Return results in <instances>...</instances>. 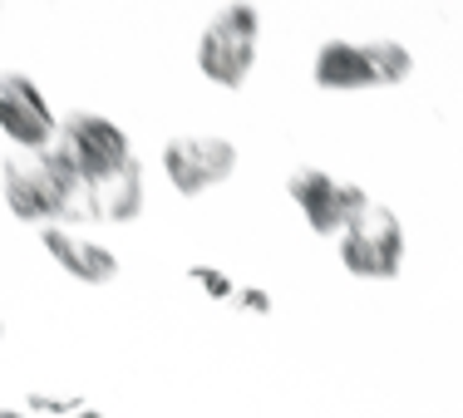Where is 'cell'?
Returning a JSON list of instances; mask_svg holds the SVG:
<instances>
[{
  "instance_id": "cell-1",
  "label": "cell",
  "mask_w": 463,
  "mask_h": 418,
  "mask_svg": "<svg viewBox=\"0 0 463 418\" xmlns=\"http://www.w3.org/2000/svg\"><path fill=\"white\" fill-rule=\"evenodd\" d=\"M414 74V54L400 40H326L311 60V79L326 94L394 89Z\"/></svg>"
},
{
  "instance_id": "cell-2",
  "label": "cell",
  "mask_w": 463,
  "mask_h": 418,
  "mask_svg": "<svg viewBox=\"0 0 463 418\" xmlns=\"http://www.w3.org/2000/svg\"><path fill=\"white\" fill-rule=\"evenodd\" d=\"M257 40H261V15L257 5H222L197 35V70L217 89H241L257 64Z\"/></svg>"
},
{
  "instance_id": "cell-3",
  "label": "cell",
  "mask_w": 463,
  "mask_h": 418,
  "mask_svg": "<svg viewBox=\"0 0 463 418\" xmlns=\"http://www.w3.org/2000/svg\"><path fill=\"white\" fill-rule=\"evenodd\" d=\"M54 148L60 158L80 172L84 182H99L109 172L128 168L134 163V143L128 134L104 114H90V108H74V114L60 118V134H54Z\"/></svg>"
},
{
  "instance_id": "cell-4",
  "label": "cell",
  "mask_w": 463,
  "mask_h": 418,
  "mask_svg": "<svg viewBox=\"0 0 463 418\" xmlns=\"http://www.w3.org/2000/svg\"><path fill=\"white\" fill-rule=\"evenodd\" d=\"M340 266L360 281H394L404 266V227L390 207L370 202L340 237Z\"/></svg>"
},
{
  "instance_id": "cell-5",
  "label": "cell",
  "mask_w": 463,
  "mask_h": 418,
  "mask_svg": "<svg viewBox=\"0 0 463 418\" xmlns=\"http://www.w3.org/2000/svg\"><path fill=\"white\" fill-rule=\"evenodd\" d=\"M286 197H291V207L316 237H345V227L370 207L365 187L330 178L326 168H296L286 178Z\"/></svg>"
},
{
  "instance_id": "cell-6",
  "label": "cell",
  "mask_w": 463,
  "mask_h": 418,
  "mask_svg": "<svg viewBox=\"0 0 463 418\" xmlns=\"http://www.w3.org/2000/svg\"><path fill=\"white\" fill-rule=\"evenodd\" d=\"M237 172V148L217 134H178L163 143V178L178 197H203Z\"/></svg>"
},
{
  "instance_id": "cell-7",
  "label": "cell",
  "mask_w": 463,
  "mask_h": 418,
  "mask_svg": "<svg viewBox=\"0 0 463 418\" xmlns=\"http://www.w3.org/2000/svg\"><path fill=\"white\" fill-rule=\"evenodd\" d=\"M0 134L20 153H45L54 134H60V118H54L45 89L30 74H15V70L0 74Z\"/></svg>"
},
{
  "instance_id": "cell-8",
  "label": "cell",
  "mask_w": 463,
  "mask_h": 418,
  "mask_svg": "<svg viewBox=\"0 0 463 418\" xmlns=\"http://www.w3.org/2000/svg\"><path fill=\"white\" fill-rule=\"evenodd\" d=\"M40 246L50 251V261L64 271V276H74L80 285H109L118 276L114 251L99 246L94 237H80L74 227H45V232H40Z\"/></svg>"
},
{
  "instance_id": "cell-9",
  "label": "cell",
  "mask_w": 463,
  "mask_h": 418,
  "mask_svg": "<svg viewBox=\"0 0 463 418\" xmlns=\"http://www.w3.org/2000/svg\"><path fill=\"white\" fill-rule=\"evenodd\" d=\"M90 217L94 222H114V227H128L143 217V168L138 158L128 168L109 172V178L90 182Z\"/></svg>"
},
{
  "instance_id": "cell-10",
  "label": "cell",
  "mask_w": 463,
  "mask_h": 418,
  "mask_svg": "<svg viewBox=\"0 0 463 418\" xmlns=\"http://www.w3.org/2000/svg\"><path fill=\"white\" fill-rule=\"evenodd\" d=\"M187 276H193V285L207 301H237V285H232V276H222L217 266H193Z\"/></svg>"
},
{
  "instance_id": "cell-11",
  "label": "cell",
  "mask_w": 463,
  "mask_h": 418,
  "mask_svg": "<svg viewBox=\"0 0 463 418\" xmlns=\"http://www.w3.org/2000/svg\"><path fill=\"white\" fill-rule=\"evenodd\" d=\"M40 413L74 418V413H84V404H80V394H30V418H40Z\"/></svg>"
},
{
  "instance_id": "cell-12",
  "label": "cell",
  "mask_w": 463,
  "mask_h": 418,
  "mask_svg": "<svg viewBox=\"0 0 463 418\" xmlns=\"http://www.w3.org/2000/svg\"><path fill=\"white\" fill-rule=\"evenodd\" d=\"M237 305H241V311H251V315H267L271 311V295L261 291V285H237Z\"/></svg>"
},
{
  "instance_id": "cell-13",
  "label": "cell",
  "mask_w": 463,
  "mask_h": 418,
  "mask_svg": "<svg viewBox=\"0 0 463 418\" xmlns=\"http://www.w3.org/2000/svg\"><path fill=\"white\" fill-rule=\"evenodd\" d=\"M0 418H30L25 409H0Z\"/></svg>"
},
{
  "instance_id": "cell-14",
  "label": "cell",
  "mask_w": 463,
  "mask_h": 418,
  "mask_svg": "<svg viewBox=\"0 0 463 418\" xmlns=\"http://www.w3.org/2000/svg\"><path fill=\"white\" fill-rule=\"evenodd\" d=\"M74 418H104V413H94V409H84V413H74Z\"/></svg>"
},
{
  "instance_id": "cell-15",
  "label": "cell",
  "mask_w": 463,
  "mask_h": 418,
  "mask_svg": "<svg viewBox=\"0 0 463 418\" xmlns=\"http://www.w3.org/2000/svg\"><path fill=\"white\" fill-rule=\"evenodd\" d=\"M0 335H5V320H0Z\"/></svg>"
}]
</instances>
